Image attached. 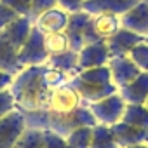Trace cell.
Returning <instances> with one entry per match:
<instances>
[{
  "mask_svg": "<svg viewBox=\"0 0 148 148\" xmlns=\"http://www.w3.org/2000/svg\"><path fill=\"white\" fill-rule=\"evenodd\" d=\"M56 4H58V7H61V9H64L66 12L73 14V12L82 11L84 0H56Z\"/></svg>",
  "mask_w": 148,
  "mask_h": 148,
  "instance_id": "obj_31",
  "label": "cell"
},
{
  "mask_svg": "<svg viewBox=\"0 0 148 148\" xmlns=\"http://www.w3.org/2000/svg\"><path fill=\"white\" fill-rule=\"evenodd\" d=\"M26 125L35 129H49L63 138H66L71 131L82 125H96V119L87 103L82 101L79 92L73 89L70 82L56 87L45 106L38 112L25 113Z\"/></svg>",
  "mask_w": 148,
  "mask_h": 148,
  "instance_id": "obj_1",
  "label": "cell"
},
{
  "mask_svg": "<svg viewBox=\"0 0 148 148\" xmlns=\"http://www.w3.org/2000/svg\"><path fill=\"white\" fill-rule=\"evenodd\" d=\"M119 94L125 105H145L148 99V71H141L132 82L120 87Z\"/></svg>",
  "mask_w": 148,
  "mask_h": 148,
  "instance_id": "obj_15",
  "label": "cell"
},
{
  "mask_svg": "<svg viewBox=\"0 0 148 148\" xmlns=\"http://www.w3.org/2000/svg\"><path fill=\"white\" fill-rule=\"evenodd\" d=\"M68 19H70V12H66L64 9L61 7H52L49 11H45L33 25L44 33H56V32H64L66 25H68Z\"/></svg>",
  "mask_w": 148,
  "mask_h": 148,
  "instance_id": "obj_16",
  "label": "cell"
},
{
  "mask_svg": "<svg viewBox=\"0 0 148 148\" xmlns=\"http://www.w3.org/2000/svg\"><path fill=\"white\" fill-rule=\"evenodd\" d=\"M68 82L73 86V89L79 92L82 101L87 105L99 101L106 96H112L119 91V87L115 86V82L110 75L108 64L75 71Z\"/></svg>",
  "mask_w": 148,
  "mask_h": 148,
  "instance_id": "obj_3",
  "label": "cell"
},
{
  "mask_svg": "<svg viewBox=\"0 0 148 148\" xmlns=\"http://www.w3.org/2000/svg\"><path fill=\"white\" fill-rule=\"evenodd\" d=\"M120 30V16L115 14H98L91 16L86 28V44L105 42L115 32Z\"/></svg>",
  "mask_w": 148,
  "mask_h": 148,
  "instance_id": "obj_6",
  "label": "cell"
},
{
  "mask_svg": "<svg viewBox=\"0 0 148 148\" xmlns=\"http://www.w3.org/2000/svg\"><path fill=\"white\" fill-rule=\"evenodd\" d=\"M117 143L120 148L124 146H134V145H146L148 143V129L136 127L132 124H127L124 120L110 125Z\"/></svg>",
  "mask_w": 148,
  "mask_h": 148,
  "instance_id": "obj_13",
  "label": "cell"
},
{
  "mask_svg": "<svg viewBox=\"0 0 148 148\" xmlns=\"http://www.w3.org/2000/svg\"><path fill=\"white\" fill-rule=\"evenodd\" d=\"M145 106H146V108H148V99H146V103H145Z\"/></svg>",
  "mask_w": 148,
  "mask_h": 148,
  "instance_id": "obj_35",
  "label": "cell"
},
{
  "mask_svg": "<svg viewBox=\"0 0 148 148\" xmlns=\"http://www.w3.org/2000/svg\"><path fill=\"white\" fill-rule=\"evenodd\" d=\"M71 75L45 64L25 66L18 75H14L9 91L14 96L16 108L23 113L38 112L45 106L51 92L66 84Z\"/></svg>",
  "mask_w": 148,
  "mask_h": 148,
  "instance_id": "obj_2",
  "label": "cell"
},
{
  "mask_svg": "<svg viewBox=\"0 0 148 148\" xmlns=\"http://www.w3.org/2000/svg\"><path fill=\"white\" fill-rule=\"evenodd\" d=\"M32 30H33V23L30 21V18L19 16V18H16L11 25H7L4 30H0V32L4 33V37H5V38L18 49V52H19V49L23 47V44H25L26 38L30 37Z\"/></svg>",
  "mask_w": 148,
  "mask_h": 148,
  "instance_id": "obj_17",
  "label": "cell"
},
{
  "mask_svg": "<svg viewBox=\"0 0 148 148\" xmlns=\"http://www.w3.org/2000/svg\"><path fill=\"white\" fill-rule=\"evenodd\" d=\"M120 26L141 37L148 33V4L145 0H139L132 9H129L125 14L120 16Z\"/></svg>",
  "mask_w": 148,
  "mask_h": 148,
  "instance_id": "obj_14",
  "label": "cell"
},
{
  "mask_svg": "<svg viewBox=\"0 0 148 148\" xmlns=\"http://www.w3.org/2000/svg\"><path fill=\"white\" fill-rule=\"evenodd\" d=\"M145 42H146V44H148V33H146V35H145Z\"/></svg>",
  "mask_w": 148,
  "mask_h": 148,
  "instance_id": "obj_34",
  "label": "cell"
},
{
  "mask_svg": "<svg viewBox=\"0 0 148 148\" xmlns=\"http://www.w3.org/2000/svg\"><path fill=\"white\" fill-rule=\"evenodd\" d=\"M44 44H45V51L49 52V56L59 54V52H64V51L70 49V40H68L64 32H56V33L44 35Z\"/></svg>",
  "mask_w": 148,
  "mask_h": 148,
  "instance_id": "obj_22",
  "label": "cell"
},
{
  "mask_svg": "<svg viewBox=\"0 0 148 148\" xmlns=\"http://www.w3.org/2000/svg\"><path fill=\"white\" fill-rule=\"evenodd\" d=\"M143 40H145V37H141V35H138V33L120 26V30L115 32L112 37H108L105 42H106L110 58H119V56H129L132 47L136 44L143 42Z\"/></svg>",
  "mask_w": 148,
  "mask_h": 148,
  "instance_id": "obj_10",
  "label": "cell"
},
{
  "mask_svg": "<svg viewBox=\"0 0 148 148\" xmlns=\"http://www.w3.org/2000/svg\"><path fill=\"white\" fill-rule=\"evenodd\" d=\"M89 148H120V146H119L110 125L96 124L92 127V138H91Z\"/></svg>",
  "mask_w": 148,
  "mask_h": 148,
  "instance_id": "obj_20",
  "label": "cell"
},
{
  "mask_svg": "<svg viewBox=\"0 0 148 148\" xmlns=\"http://www.w3.org/2000/svg\"><path fill=\"white\" fill-rule=\"evenodd\" d=\"M0 70L11 75H18L23 70L18 61V49L4 37L2 32H0Z\"/></svg>",
  "mask_w": 148,
  "mask_h": 148,
  "instance_id": "obj_18",
  "label": "cell"
},
{
  "mask_svg": "<svg viewBox=\"0 0 148 148\" xmlns=\"http://www.w3.org/2000/svg\"><path fill=\"white\" fill-rule=\"evenodd\" d=\"M77 63H79V52L77 51H64V52H59V54H52L49 56L47 59V64L56 68V70H61L68 75H73L77 71Z\"/></svg>",
  "mask_w": 148,
  "mask_h": 148,
  "instance_id": "obj_19",
  "label": "cell"
},
{
  "mask_svg": "<svg viewBox=\"0 0 148 148\" xmlns=\"http://www.w3.org/2000/svg\"><path fill=\"white\" fill-rule=\"evenodd\" d=\"M12 110H16V101H14L12 92L9 89L0 91V119L7 113H11Z\"/></svg>",
  "mask_w": 148,
  "mask_h": 148,
  "instance_id": "obj_28",
  "label": "cell"
},
{
  "mask_svg": "<svg viewBox=\"0 0 148 148\" xmlns=\"http://www.w3.org/2000/svg\"><path fill=\"white\" fill-rule=\"evenodd\" d=\"M94 127V125H92ZM92 127L91 125H82L77 127L75 131H71L66 136V143L71 148H89L91 138H92Z\"/></svg>",
  "mask_w": 148,
  "mask_h": 148,
  "instance_id": "obj_24",
  "label": "cell"
},
{
  "mask_svg": "<svg viewBox=\"0 0 148 148\" xmlns=\"http://www.w3.org/2000/svg\"><path fill=\"white\" fill-rule=\"evenodd\" d=\"M108 61H110V52H108L106 42L86 44L79 51L77 71L89 70V68H98V66H105V64H108Z\"/></svg>",
  "mask_w": 148,
  "mask_h": 148,
  "instance_id": "obj_8",
  "label": "cell"
},
{
  "mask_svg": "<svg viewBox=\"0 0 148 148\" xmlns=\"http://www.w3.org/2000/svg\"><path fill=\"white\" fill-rule=\"evenodd\" d=\"M44 145H45V148H71L66 143V138H63L49 129L44 131Z\"/></svg>",
  "mask_w": 148,
  "mask_h": 148,
  "instance_id": "obj_27",
  "label": "cell"
},
{
  "mask_svg": "<svg viewBox=\"0 0 148 148\" xmlns=\"http://www.w3.org/2000/svg\"><path fill=\"white\" fill-rule=\"evenodd\" d=\"M16 18H19V14L16 11H12L4 2H0V30H4L7 25H11Z\"/></svg>",
  "mask_w": 148,
  "mask_h": 148,
  "instance_id": "obj_30",
  "label": "cell"
},
{
  "mask_svg": "<svg viewBox=\"0 0 148 148\" xmlns=\"http://www.w3.org/2000/svg\"><path fill=\"white\" fill-rule=\"evenodd\" d=\"M89 19H91V14H87L86 11H79V12L70 14L64 33L70 40V49L71 51L79 52L86 45V28H87Z\"/></svg>",
  "mask_w": 148,
  "mask_h": 148,
  "instance_id": "obj_12",
  "label": "cell"
},
{
  "mask_svg": "<svg viewBox=\"0 0 148 148\" xmlns=\"http://www.w3.org/2000/svg\"><path fill=\"white\" fill-rule=\"evenodd\" d=\"M124 148H148V143H146V145H134V146H124Z\"/></svg>",
  "mask_w": 148,
  "mask_h": 148,
  "instance_id": "obj_33",
  "label": "cell"
},
{
  "mask_svg": "<svg viewBox=\"0 0 148 148\" xmlns=\"http://www.w3.org/2000/svg\"><path fill=\"white\" fill-rule=\"evenodd\" d=\"M122 120L136 127L148 129V108L145 105H125Z\"/></svg>",
  "mask_w": 148,
  "mask_h": 148,
  "instance_id": "obj_21",
  "label": "cell"
},
{
  "mask_svg": "<svg viewBox=\"0 0 148 148\" xmlns=\"http://www.w3.org/2000/svg\"><path fill=\"white\" fill-rule=\"evenodd\" d=\"M94 119L98 124L103 125H113L117 122L122 120L124 112H125V101L122 99V96L119 94V91L112 96H106L99 101H94L89 105Z\"/></svg>",
  "mask_w": 148,
  "mask_h": 148,
  "instance_id": "obj_4",
  "label": "cell"
},
{
  "mask_svg": "<svg viewBox=\"0 0 148 148\" xmlns=\"http://www.w3.org/2000/svg\"><path fill=\"white\" fill-rule=\"evenodd\" d=\"M108 70H110V75L115 82V86L120 89L125 84L132 82L141 70L134 64V61L129 56H119V58H110L108 61Z\"/></svg>",
  "mask_w": 148,
  "mask_h": 148,
  "instance_id": "obj_11",
  "label": "cell"
},
{
  "mask_svg": "<svg viewBox=\"0 0 148 148\" xmlns=\"http://www.w3.org/2000/svg\"><path fill=\"white\" fill-rule=\"evenodd\" d=\"M0 2H4L5 5H9V7H11L12 11H16L19 16H26V18H28L33 0H0Z\"/></svg>",
  "mask_w": 148,
  "mask_h": 148,
  "instance_id": "obj_29",
  "label": "cell"
},
{
  "mask_svg": "<svg viewBox=\"0 0 148 148\" xmlns=\"http://www.w3.org/2000/svg\"><path fill=\"white\" fill-rule=\"evenodd\" d=\"M12 79H14V75H11V73L0 70V91L9 89V87H11V84H12Z\"/></svg>",
  "mask_w": 148,
  "mask_h": 148,
  "instance_id": "obj_32",
  "label": "cell"
},
{
  "mask_svg": "<svg viewBox=\"0 0 148 148\" xmlns=\"http://www.w3.org/2000/svg\"><path fill=\"white\" fill-rule=\"evenodd\" d=\"M56 5H58L56 0H33V2H32V9H30V14H28L30 21L35 23L45 11L56 7Z\"/></svg>",
  "mask_w": 148,
  "mask_h": 148,
  "instance_id": "obj_26",
  "label": "cell"
},
{
  "mask_svg": "<svg viewBox=\"0 0 148 148\" xmlns=\"http://www.w3.org/2000/svg\"><path fill=\"white\" fill-rule=\"evenodd\" d=\"M139 0H84L82 11L91 16L98 14H115L122 16L129 9H132Z\"/></svg>",
  "mask_w": 148,
  "mask_h": 148,
  "instance_id": "obj_9",
  "label": "cell"
},
{
  "mask_svg": "<svg viewBox=\"0 0 148 148\" xmlns=\"http://www.w3.org/2000/svg\"><path fill=\"white\" fill-rule=\"evenodd\" d=\"M145 2H146V4H148V0H145Z\"/></svg>",
  "mask_w": 148,
  "mask_h": 148,
  "instance_id": "obj_36",
  "label": "cell"
},
{
  "mask_svg": "<svg viewBox=\"0 0 148 148\" xmlns=\"http://www.w3.org/2000/svg\"><path fill=\"white\" fill-rule=\"evenodd\" d=\"M14 148H45L44 145V131L35 127H26V131L21 134Z\"/></svg>",
  "mask_w": 148,
  "mask_h": 148,
  "instance_id": "obj_23",
  "label": "cell"
},
{
  "mask_svg": "<svg viewBox=\"0 0 148 148\" xmlns=\"http://www.w3.org/2000/svg\"><path fill=\"white\" fill-rule=\"evenodd\" d=\"M129 58L134 61V64L141 71H148V44L145 40L132 47V51L129 52Z\"/></svg>",
  "mask_w": 148,
  "mask_h": 148,
  "instance_id": "obj_25",
  "label": "cell"
},
{
  "mask_svg": "<svg viewBox=\"0 0 148 148\" xmlns=\"http://www.w3.org/2000/svg\"><path fill=\"white\" fill-rule=\"evenodd\" d=\"M26 127L25 113L18 108L4 115L0 119V148H14Z\"/></svg>",
  "mask_w": 148,
  "mask_h": 148,
  "instance_id": "obj_7",
  "label": "cell"
},
{
  "mask_svg": "<svg viewBox=\"0 0 148 148\" xmlns=\"http://www.w3.org/2000/svg\"><path fill=\"white\" fill-rule=\"evenodd\" d=\"M47 59H49V52L45 51L44 33L33 25L30 37L26 38V42L23 44V47L18 52V61H19L21 68H25V66H32V64H45Z\"/></svg>",
  "mask_w": 148,
  "mask_h": 148,
  "instance_id": "obj_5",
  "label": "cell"
}]
</instances>
